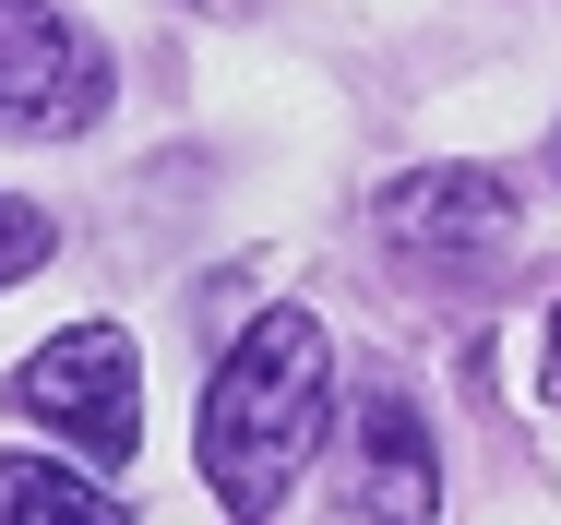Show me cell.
Here are the masks:
<instances>
[{
	"instance_id": "6da1fadb",
	"label": "cell",
	"mask_w": 561,
	"mask_h": 525,
	"mask_svg": "<svg viewBox=\"0 0 561 525\" xmlns=\"http://www.w3.org/2000/svg\"><path fill=\"white\" fill-rule=\"evenodd\" d=\"M323 430H335V334L311 311H263L204 383V490L239 525H263L323 454Z\"/></svg>"
},
{
	"instance_id": "7a4b0ae2",
	"label": "cell",
	"mask_w": 561,
	"mask_h": 525,
	"mask_svg": "<svg viewBox=\"0 0 561 525\" xmlns=\"http://www.w3.org/2000/svg\"><path fill=\"white\" fill-rule=\"evenodd\" d=\"M0 407H12V419H48L72 454H96V466H131V454H144V370H131V334H119V322L48 334V346L0 383Z\"/></svg>"
},
{
	"instance_id": "3957f363",
	"label": "cell",
	"mask_w": 561,
	"mask_h": 525,
	"mask_svg": "<svg viewBox=\"0 0 561 525\" xmlns=\"http://www.w3.org/2000/svg\"><path fill=\"white\" fill-rule=\"evenodd\" d=\"M96 119H108V48L48 0H0V132L72 144Z\"/></svg>"
},
{
	"instance_id": "277c9868",
	"label": "cell",
	"mask_w": 561,
	"mask_h": 525,
	"mask_svg": "<svg viewBox=\"0 0 561 525\" xmlns=\"http://www.w3.org/2000/svg\"><path fill=\"white\" fill-rule=\"evenodd\" d=\"M335 502L358 525H431L443 514V466H431V430L407 395H370L358 430H346V466H335Z\"/></svg>"
},
{
	"instance_id": "5b68a950",
	"label": "cell",
	"mask_w": 561,
	"mask_h": 525,
	"mask_svg": "<svg viewBox=\"0 0 561 525\" xmlns=\"http://www.w3.org/2000/svg\"><path fill=\"white\" fill-rule=\"evenodd\" d=\"M382 227L431 263H490L514 239V180L502 168H419V180L382 192Z\"/></svg>"
},
{
	"instance_id": "8992f818",
	"label": "cell",
	"mask_w": 561,
	"mask_h": 525,
	"mask_svg": "<svg viewBox=\"0 0 561 525\" xmlns=\"http://www.w3.org/2000/svg\"><path fill=\"white\" fill-rule=\"evenodd\" d=\"M0 525H131V502L60 454H0Z\"/></svg>"
},
{
	"instance_id": "52a82bcc",
	"label": "cell",
	"mask_w": 561,
	"mask_h": 525,
	"mask_svg": "<svg viewBox=\"0 0 561 525\" xmlns=\"http://www.w3.org/2000/svg\"><path fill=\"white\" fill-rule=\"evenodd\" d=\"M48 251H60V239H48V215H36V204H12V192H0V287H12V275H36Z\"/></svg>"
},
{
	"instance_id": "ba28073f",
	"label": "cell",
	"mask_w": 561,
	"mask_h": 525,
	"mask_svg": "<svg viewBox=\"0 0 561 525\" xmlns=\"http://www.w3.org/2000/svg\"><path fill=\"white\" fill-rule=\"evenodd\" d=\"M538 407L561 419V311H550V346H538Z\"/></svg>"
},
{
	"instance_id": "9c48e42d",
	"label": "cell",
	"mask_w": 561,
	"mask_h": 525,
	"mask_svg": "<svg viewBox=\"0 0 561 525\" xmlns=\"http://www.w3.org/2000/svg\"><path fill=\"white\" fill-rule=\"evenodd\" d=\"M550 168H561V144H550Z\"/></svg>"
}]
</instances>
